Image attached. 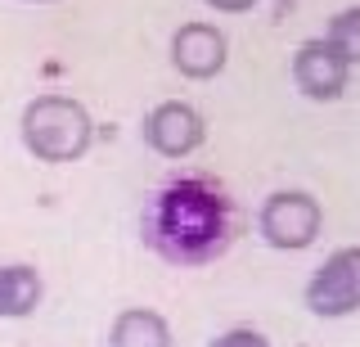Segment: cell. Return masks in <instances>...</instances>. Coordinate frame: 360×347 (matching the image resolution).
Returning <instances> with one entry per match:
<instances>
[{"mask_svg":"<svg viewBox=\"0 0 360 347\" xmlns=\"http://www.w3.org/2000/svg\"><path fill=\"white\" fill-rule=\"evenodd\" d=\"M207 127H202L198 108L185 104V99H167L158 104L149 118H144V140L153 144L162 158H189V153L202 144Z\"/></svg>","mask_w":360,"mask_h":347,"instance_id":"cell-6","label":"cell"},{"mask_svg":"<svg viewBox=\"0 0 360 347\" xmlns=\"http://www.w3.org/2000/svg\"><path fill=\"white\" fill-rule=\"evenodd\" d=\"M212 347H270V339L262 329H248V324H239V329H225L221 339H212Z\"/></svg>","mask_w":360,"mask_h":347,"instance_id":"cell-11","label":"cell"},{"mask_svg":"<svg viewBox=\"0 0 360 347\" xmlns=\"http://www.w3.org/2000/svg\"><path fill=\"white\" fill-rule=\"evenodd\" d=\"M144 239L158 257L176 266H202L221 257L234 239V203L207 176L172 181L144 217Z\"/></svg>","mask_w":360,"mask_h":347,"instance_id":"cell-1","label":"cell"},{"mask_svg":"<svg viewBox=\"0 0 360 347\" xmlns=\"http://www.w3.org/2000/svg\"><path fill=\"white\" fill-rule=\"evenodd\" d=\"M347 77H352V63L338 54L324 37L315 41H302L297 54H292V82H297V91L307 99H338L347 91Z\"/></svg>","mask_w":360,"mask_h":347,"instance_id":"cell-5","label":"cell"},{"mask_svg":"<svg viewBox=\"0 0 360 347\" xmlns=\"http://www.w3.org/2000/svg\"><path fill=\"white\" fill-rule=\"evenodd\" d=\"M329 46L342 54L347 63H360V5H352V9H338L333 14V23H329Z\"/></svg>","mask_w":360,"mask_h":347,"instance_id":"cell-10","label":"cell"},{"mask_svg":"<svg viewBox=\"0 0 360 347\" xmlns=\"http://www.w3.org/2000/svg\"><path fill=\"white\" fill-rule=\"evenodd\" d=\"M320 226H324V212L307 189H279V194H270L262 203V217H257L262 239L270 248H284V253L311 248Z\"/></svg>","mask_w":360,"mask_h":347,"instance_id":"cell-3","label":"cell"},{"mask_svg":"<svg viewBox=\"0 0 360 347\" xmlns=\"http://www.w3.org/2000/svg\"><path fill=\"white\" fill-rule=\"evenodd\" d=\"M212 9H221V14H243V9H252L257 0H207Z\"/></svg>","mask_w":360,"mask_h":347,"instance_id":"cell-12","label":"cell"},{"mask_svg":"<svg viewBox=\"0 0 360 347\" xmlns=\"http://www.w3.org/2000/svg\"><path fill=\"white\" fill-rule=\"evenodd\" d=\"M108 347H172V329L167 320L149 307H127L117 311L108 329Z\"/></svg>","mask_w":360,"mask_h":347,"instance_id":"cell-8","label":"cell"},{"mask_svg":"<svg viewBox=\"0 0 360 347\" xmlns=\"http://www.w3.org/2000/svg\"><path fill=\"white\" fill-rule=\"evenodd\" d=\"M41 302V275L32 266H0V320L27 316Z\"/></svg>","mask_w":360,"mask_h":347,"instance_id":"cell-9","label":"cell"},{"mask_svg":"<svg viewBox=\"0 0 360 347\" xmlns=\"http://www.w3.org/2000/svg\"><path fill=\"white\" fill-rule=\"evenodd\" d=\"M95 140V122L86 104L68 95H37L22 108V144L41 163H77Z\"/></svg>","mask_w":360,"mask_h":347,"instance_id":"cell-2","label":"cell"},{"mask_svg":"<svg viewBox=\"0 0 360 347\" xmlns=\"http://www.w3.org/2000/svg\"><path fill=\"white\" fill-rule=\"evenodd\" d=\"M307 307L315 311V316H324V320H338V316L360 311V244L324 257V266L311 275V284H307Z\"/></svg>","mask_w":360,"mask_h":347,"instance_id":"cell-4","label":"cell"},{"mask_svg":"<svg viewBox=\"0 0 360 347\" xmlns=\"http://www.w3.org/2000/svg\"><path fill=\"white\" fill-rule=\"evenodd\" d=\"M225 50H230L225 32L212 23H185L172 37V63L194 82H207V77H217L225 68Z\"/></svg>","mask_w":360,"mask_h":347,"instance_id":"cell-7","label":"cell"}]
</instances>
